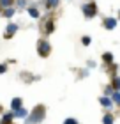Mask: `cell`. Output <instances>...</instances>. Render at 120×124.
<instances>
[{
	"mask_svg": "<svg viewBox=\"0 0 120 124\" xmlns=\"http://www.w3.org/2000/svg\"><path fill=\"white\" fill-rule=\"evenodd\" d=\"M13 32H16V25H9L7 34H5V36H13Z\"/></svg>",
	"mask_w": 120,
	"mask_h": 124,
	"instance_id": "obj_4",
	"label": "cell"
},
{
	"mask_svg": "<svg viewBox=\"0 0 120 124\" xmlns=\"http://www.w3.org/2000/svg\"><path fill=\"white\" fill-rule=\"evenodd\" d=\"M83 11H85V14H87V18H90V16H94V14H95V7H94L92 4L83 5Z\"/></svg>",
	"mask_w": 120,
	"mask_h": 124,
	"instance_id": "obj_1",
	"label": "cell"
},
{
	"mask_svg": "<svg viewBox=\"0 0 120 124\" xmlns=\"http://www.w3.org/2000/svg\"><path fill=\"white\" fill-rule=\"evenodd\" d=\"M13 106H14V108H18V106H20V99H14L13 101Z\"/></svg>",
	"mask_w": 120,
	"mask_h": 124,
	"instance_id": "obj_8",
	"label": "cell"
},
{
	"mask_svg": "<svg viewBox=\"0 0 120 124\" xmlns=\"http://www.w3.org/2000/svg\"><path fill=\"white\" fill-rule=\"evenodd\" d=\"M13 13H14L13 9H7V11H5V16H13Z\"/></svg>",
	"mask_w": 120,
	"mask_h": 124,
	"instance_id": "obj_9",
	"label": "cell"
},
{
	"mask_svg": "<svg viewBox=\"0 0 120 124\" xmlns=\"http://www.w3.org/2000/svg\"><path fill=\"white\" fill-rule=\"evenodd\" d=\"M104 124H111V117H106V119H104Z\"/></svg>",
	"mask_w": 120,
	"mask_h": 124,
	"instance_id": "obj_10",
	"label": "cell"
},
{
	"mask_svg": "<svg viewBox=\"0 0 120 124\" xmlns=\"http://www.w3.org/2000/svg\"><path fill=\"white\" fill-rule=\"evenodd\" d=\"M56 4H58V0H48V7H53Z\"/></svg>",
	"mask_w": 120,
	"mask_h": 124,
	"instance_id": "obj_6",
	"label": "cell"
},
{
	"mask_svg": "<svg viewBox=\"0 0 120 124\" xmlns=\"http://www.w3.org/2000/svg\"><path fill=\"white\" fill-rule=\"evenodd\" d=\"M30 16H34V18H37V16H39V13H37L35 9H30Z\"/></svg>",
	"mask_w": 120,
	"mask_h": 124,
	"instance_id": "obj_7",
	"label": "cell"
},
{
	"mask_svg": "<svg viewBox=\"0 0 120 124\" xmlns=\"http://www.w3.org/2000/svg\"><path fill=\"white\" fill-rule=\"evenodd\" d=\"M11 2H13V0H0V5H2V7H7V5H11Z\"/></svg>",
	"mask_w": 120,
	"mask_h": 124,
	"instance_id": "obj_5",
	"label": "cell"
},
{
	"mask_svg": "<svg viewBox=\"0 0 120 124\" xmlns=\"http://www.w3.org/2000/svg\"><path fill=\"white\" fill-rule=\"evenodd\" d=\"M39 46H41V50H39V52H41L42 55H46V53L49 52V44H48V43H41Z\"/></svg>",
	"mask_w": 120,
	"mask_h": 124,
	"instance_id": "obj_2",
	"label": "cell"
},
{
	"mask_svg": "<svg viewBox=\"0 0 120 124\" xmlns=\"http://www.w3.org/2000/svg\"><path fill=\"white\" fill-rule=\"evenodd\" d=\"M115 23H117V21L113 20V18H110V20L106 21V27H108V29H113V27H115Z\"/></svg>",
	"mask_w": 120,
	"mask_h": 124,
	"instance_id": "obj_3",
	"label": "cell"
},
{
	"mask_svg": "<svg viewBox=\"0 0 120 124\" xmlns=\"http://www.w3.org/2000/svg\"><path fill=\"white\" fill-rule=\"evenodd\" d=\"M65 124H76V121H72V119H69V121H65Z\"/></svg>",
	"mask_w": 120,
	"mask_h": 124,
	"instance_id": "obj_11",
	"label": "cell"
}]
</instances>
